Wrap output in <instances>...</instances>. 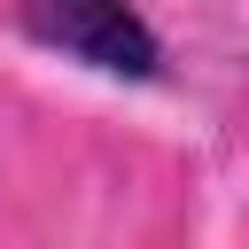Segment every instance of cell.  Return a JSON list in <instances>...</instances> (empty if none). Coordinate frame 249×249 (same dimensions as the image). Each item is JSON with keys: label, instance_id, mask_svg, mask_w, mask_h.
Wrapping results in <instances>:
<instances>
[{"label": "cell", "instance_id": "obj_1", "mask_svg": "<svg viewBox=\"0 0 249 249\" xmlns=\"http://www.w3.org/2000/svg\"><path fill=\"white\" fill-rule=\"evenodd\" d=\"M16 16L39 47L86 62V70H109V78H156L163 70V39L132 0H16Z\"/></svg>", "mask_w": 249, "mask_h": 249}]
</instances>
